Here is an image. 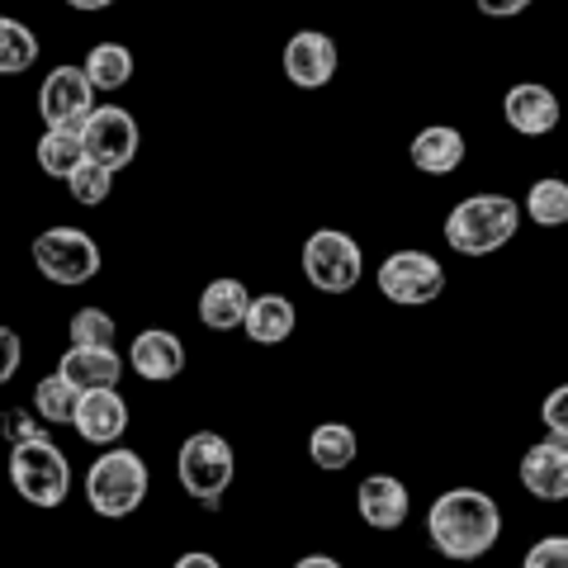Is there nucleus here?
I'll return each mask as SVG.
<instances>
[{
	"instance_id": "obj_1",
	"label": "nucleus",
	"mask_w": 568,
	"mask_h": 568,
	"mask_svg": "<svg viewBox=\"0 0 568 568\" xmlns=\"http://www.w3.org/2000/svg\"><path fill=\"white\" fill-rule=\"evenodd\" d=\"M426 536L450 564H474L503 536V507L484 488H446L426 507Z\"/></svg>"
},
{
	"instance_id": "obj_2",
	"label": "nucleus",
	"mask_w": 568,
	"mask_h": 568,
	"mask_svg": "<svg viewBox=\"0 0 568 568\" xmlns=\"http://www.w3.org/2000/svg\"><path fill=\"white\" fill-rule=\"evenodd\" d=\"M521 204L511 194H497V190H484V194H469L459 200L450 213H446V246L459 256H493L511 246V237L521 233Z\"/></svg>"
},
{
	"instance_id": "obj_3",
	"label": "nucleus",
	"mask_w": 568,
	"mask_h": 568,
	"mask_svg": "<svg viewBox=\"0 0 568 568\" xmlns=\"http://www.w3.org/2000/svg\"><path fill=\"white\" fill-rule=\"evenodd\" d=\"M148 488H152V474H148V459L129 446H110L95 455V465L85 469V503H91L95 517L104 521H123L148 503Z\"/></svg>"
},
{
	"instance_id": "obj_4",
	"label": "nucleus",
	"mask_w": 568,
	"mask_h": 568,
	"mask_svg": "<svg viewBox=\"0 0 568 568\" xmlns=\"http://www.w3.org/2000/svg\"><path fill=\"white\" fill-rule=\"evenodd\" d=\"M10 488L29 507H62L71 497V459L48 436H24L10 446Z\"/></svg>"
},
{
	"instance_id": "obj_5",
	"label": "nucleus",
	"mask_w": 568,
	"mask_h": 568,
	"mask_svg": "<svg viewBox=\"0 0 568 568\" xmlns=\"http://www.w3.org/2000/svg\"><path fill=\"white\" fill-rule=\"evenodd\" d=\"M233 474H237V455L227 446V436H219V432H194L181 440V450H175V478H181V488L204 507L223 503V493L233 488Z\"/></svg>"
},
{
	"instance_id": "obj_6",
	"label": "nucleus",
	"mask_w": 568,
	"mask_h": 568,
	"mask_svg": "<svg viewBox=\"0 0 568 568\" xmlns=\"http://www.w3.org/2000/svg\"><path fill=\"white\" fill-rule=\"evenodd\" d=\"M298 265H304V280L313 284L317 294L342 298V294H351L355 284H361L365 252H361V242H355L351 233H342V227H317V233H308L304 252H298Z\"/></svg>"
},
{
	"instance_id": "obj_7",
	"label": "nucleus",
	"mask_w": 568,
	"mask_h": 568,
	"mask_svg": "<svg viewBox=\"0 0 568 568\" xmlns=\"http://www.w3.org/2000/svg\"><path fill=\"white\" fill-rule=\"evenodd\" d=\"M33 265L48 284H62V290H77V284H91L100 275V246L85 227H71V223H58V227H43L33 237Z\"/></svg>"
},
{
	"instance_id": "obj_8",
	"label": "nucleus",
	"mask_w": 568,
	"mask_h": 568,
	"mask_svg": "<svg viewBox=\"0 0 568 568\" xmlns=\"http://www.w3.org/2000/svg\"><path fill=\"white\" fill-rule=\"evenodd\" d=\"M375 284H379V294L388 298V304L426 308V304H436V298H440V290H446V265H440L432 252L403 246V252L379 261Z\"/></svg>"
},
{
	"instance_id": "obj_9",
	"label": "nucleus",
	"mask_w": 568,
	"mask_h": 568,
	"mask_svg": "<svg viewBox=\"0 0 568 568\" xmlns=\"http://www.w3.org/2000/svg\"><path fill=\"white\" fill-rule=\"evenodd\" d=\"M81 142H85V156H91V162L123 171L142 148V129L123 104H95V110L81 119Z\"/></svg>"
},
{
	"instance_id": "obj_10",
	"label": "nucleus",
	"mask_w": 568,
	"mask_h": 568,
	"mask_svg": "<svg viewBox=\"0 0 568 568\" xmlns=\"http://www.w3.org/2000/svg\"><path fill=\"white\" fill-rule=\"evenodd\" d=\"M95 110V85L81 67H52L39 85V114L48 129H81V119Z\"/></svg>"
},
{
	"instance_id": "obj_11",
	"label": "nucleus",
	"mask_w": 568,
	"mask_h": 568,
	"mask_svg": "<svg viewBox=\"0 0 568 568\" xmlns=\"http://www.w3.org/2000/svg\"><path fill=\"white\" fill-rule=\"evenodd\" d=\"M342 67V52H336V39L323 29H298L290 43H284V77L298 91H323V85L336 77Z\"/></svg>"
},
{
	"instance_id": "obj_12",
	"label": "nucleus",
	"mask_w": 568,
	"mask_h": 568,
	"mask_svg": "<svg viewBox=\"0 0 568 568\" xmlns=\"http://www.w3.org/2000/svg\"><path fill=\"white\" fill-rule=\"evenodd\" d=\"M71 426H77V436L85 440V446L110 450L123 440V432H129V398H123L119 388H91V394L77 398V417H71Z\"/></svg>"
},
{
	"instance_id": "obj_13",
	"label": "nucleus",
	"mask_w": 568,
	"mask_h": 568,
	"mask_svg": "<svg viewBox=\"0 0 568 568\" xmlns=\"http://www.w3.org/2000/svg\"><path fill=\"white\" fill-rule=\"evenodd\" d=\"M503 119H507L511 133H521V138H545V133L559 129L564 104H559V95L549 91V85H540V81H517V85H507V95H503Z\"/></svg>"
},
{
	"instance_id": "obj_14",
	"label": "nucleus",
	"mask_w": 568,
	"mask_h": 568,
	"mask_svg": "<svg viewBox=\"0 0 568 568\" xmlns=\"http://www.w3.org/2000/svg\"><path fill=\"white\" fill-rule=\"evenodd\" d=\"M123 361H129V369L138 379L171 384V379L185 375V342L175 332H166V327H148V332L133 336V346H129Z\"/></svg>"
},
{
	"instance_id": "obj_15",
	"label": "nucleus",
	"mask_w": 568,
	"mask_h": 568,
	"mask_svg": "<svg viewBox=\"0 0 568 568\" xmlns=\"http://www.w3.org/2000/svg\"><path fill=\"white\" fill-rule=\"evenodd\" d=\"M355 511L369 530H398L413 511V497H407L403 478L394 474H365L361 488H355Z\"/></svg>"
},
{
	"instance_id": "obj_16",
	"label": "nucleus",
	"mask_w": 568,
	"mask_h": 568,
	"mask_svg": "<svg viewBox=\"0 0 568 568\" xmlns=\"http://www.w3.org/2000/svg\"><path fill=\"white\" fill-rule=\"evenodd\" d=\"M521 488L540 503H568V446L564 440H536L521 455Z\"/></svg>"
},
{
	"instance_id": "obj_17",
	"label": "nucleus",
	"mask_w": 568,
	"mask_h": 568,
	"mask_svg": "<svg viewBox=\"0 0 568 568\" xmlns=\"http://www.w3.org/2000/svg\"><path fill=\"white\" fill-rule=\"evenodd\" d=\"M129 361L114 346H67V355L58 361V375L77 388V394H91V388H119Z\"/></svg>"
},
{
	"instance_id": "obj_18",
	"label": "nucleus",
	"mask_w": 568,
	"mask_h": 568,
	"mask_svg": "<svg viewBox=\"0 0 568 568\" xmlns=\"http://www.w3.org/2000/svg\"><path fill=\"white\" fill-rule=\"evenodd\" d=\"M407 156H413V166L422 175H455L459 166H465V133L455 129V123H426V129L413 138V148H407Z\"/></svg>"
},
{
	"instance_id": "obj_19",
	"label": "nucleus",
	"mask_w": 568,
	"mask_h": 568,
	"mask_svg": "<svg viewBox=\"0 0 568 568\" xmlns=\"http://www.w3.org/2000/svg\"><path fill=\"white\" fill-rule=\"evenodd\" d=\"M246 308H252V294H246V284L223 275V280H209L204 294H200V323L209 332H242L246 323Z\"/></svg>"
},
{
	"instance_id": "obj_20",
	"label": "nucleus",
	"mask_w": 568,
	"mask_h": 568,
	"mask_svg": "<svg viewBox=\"0 0 568 568\" xmlns=\"http://www.w3.org/2000/svg\"><path fill=\"white\" fill-rule=\"evenodd\" d=\"M298 327V308L290 304L284 294H256L252 298V308H246V342H256V346H280V342H290Z\"/></svg>"
},
{
	"instance_id": "obj_21",
	"label": "nucleus",
	"mask_w": 568,
	"mask_h": 568,
	"mask_svg": "<svg viewBox=\"0 0 568 568\" xmlns=\"http://www.w3.org/2000/svg\"><path fill=\"white\" fill-rule=\"evenodd\" d=\"M355 455H361V436L351 432L346 422H317L308 432V459L323 474H342L355 465Z\"/></svg>"
},
{
	"instance_id": "obj_22",
	"label": "nucleus",
	"mask_w": 568,
	"mask_h": 568,
	"mask_svg": "<svg viewBox=\"0 0 568 568\" xmlns=\"http://www.w3.org/2000/svg\"><path fill=\"white\" fill-rule=\"evenodd\" d=\"M81 71H85V81H91L100 95H114V91H123V85L133 81V52L123 43H114V39H104V43H95L91 52H85Z\"/></svg>"
},
{
	"instance_id": "obj_23",
	"label": "nucleus",
	"mask_w": 568,
	"mask_h": 568,
	"mask_svg": "<svg viewBox=\"0 0 568 568\" xmlns=\"http://www.w3.org/2000/svg\"><path fill=\"white\" fill-rule=\"evenodd\" d=\"M33 162H39L43 175L67 185V175L85 162V142H81V129H48L33 148Z\"/></svg>"
},
{
	"instance_id": "obj_24",
	"label": "nucleus",
	"mask_w": 568,
	"mask_h": 568,
	"mask_svg": "<svg viewBox=\"0 0 568 568\" xmlns=\"http://www.w3.org/2000/svg\"><path fill=\"white\" fill-rule=\"evenodd\" d=\"M33 62H39V33L24 20L0 14V77H24Z\"/></svg>"
},
{
	"instance_id": "obj_25",
	"label": "nucleus",
	"mask_w": 568,
	"mask_h": 568,
	"mask_svg": "<svg viewBox=\"0 0 568 568\" xmlns=\"http://www.w3.org/2000/svg\"><path fill=\"white\" fill-rule=\"evenodd\" d=\"M521 213L536 227H564L568 223V181H559V175H545V181H536L526 190Z\"/></svg>"
},
{
	"instance_id": "obj_26",
	"label": "nucleus",
	"mask_w": 568,
	"mask_h": 568,
	"mask_svg": "<svg viewBox=\"0 0 568 568\" xmlns=\"http://www.w3.org/2000/svg\"><path fill=\"white\" fill-rule=\"evenodd\" d=\"M77 388H71L62 375H43L39 384H33V413H39L43 422L52 426H71V417H77Z\"/></svg>"
},
{
	"instance_id": "obj_27",
	"label": "nucleus",
	"mask_w": 568,
	"mask_h": 568,
	"mask_svg": "<svg viewBox=\"0 0 568 568\" xmlns=\"http://www.w3.org/2000/svg\"><path fill=\"white\" fill-rule=\"evenodd\" d=\"M67 194H71V200H77L81 209H100V204L114 194V171L85 156V162L67 175Z\"/></svg>"
},
{
	"instance_id": "obj_28",
	"label": "nucleus",
	"mask_w": 568,
	"mask_h": 568,
	"mask_svg": "<svg viewBox=\"0 0 568 568\" xmlns=\"http://www.w3.org/2000/svg\"><path fill=\"white\" fill-rule=\"evenodd\" d=\"M114 317L104 313V308H77L71 313V323H67V336H71V346H114Z\"/></svg>"
},
{
	"instance_id": "obj_29",
	"label": "nucleus",
	"mask_w": 568,
	"mask_h": 568,
	"mask_svg": "<svg viewBox=\"0 0 568 568\" xmlns=\"http://www.w3.org/2000/svg\"><path fill=\"white\" fill-rule=\"evenodd\" d=\"M540 422L549 426V436L568 446V384H555V388L545 394V403H540Z\"/></svg>"
},
{
	"instance_id": "obj_30",
	"label": "nucleus",
	"mask_w": 568,
	"mask_h": 568,
	"mask_svg": "<svg viewBox=\"0 0 568 568\" xmlns=\"http://www.w3.org/2000/svg\"><path fill=\"white\" fill-rule=\"evenodd\" d=\"M521 568H568V536H545L526 549Z\"/></svg>"
},
{
	"instance_id": "obj_31",
	"label": "nucleus",
	"mask_w": 568,
	"mask_h": 568,
	"mask_svg": "<svg viewBox=\"0 0 568 568\" xmlns=\"http://www.w3.org/2000/svg\"><path fill=\"white\" fill-rule=\"evenodd\" d=\"M24 365V342L14 327H0V388H6Z\"/></svg>"
},
{
	"instance_id": "obj_32",
	"label": "nucleus",
	"mask_w": 568,
	"mask_h": 568,
	"mask_svg": "<svg viewBox=\"0 0 568 568\" xmlns=\"http://www.w3.org/2000/svg\"><path fill=\"white\" fill-rule=\"evenodd\" d=\"M474 6L484 10L488 20H511V14H521V10L530 6V0H474Z\"/></svg>"
},
{
	"instance_id": "obj_33",
	"label": "nucleus",
	"mask_w": 568,
	"mask_h": 568,
	"mask_svg": "<svg viewBox=\"0 0 568 568\" xmlns=\"http://www.w3.org/2000/svg\"><path fill=\"white\" fill-rule=\"evenodd\" d=\"M171 568H223V564H219V559H213V555H209V549H185V555H181V559H175Z\"/></svg>"
},
{
	"instance_id": "obj_34",
	"label": "nucleus",
	"mask_w": 568,
	"mask_h": 568,
	"mask_svg": "<svg viewBox=\"0 0 568 568\" xmlns=\"http://www.w3.org/2000/svg\"><path fill=\"white\" fill-rule=\"evenodd\" d=\"M294 568H342V564H336L332 555H304V559H298Z\"/></svg>"
},
{
	"instance_id": "obj_35",
	"label": "nucleus",
	"mask_w": 568,
	"mask_h": 568,
	"mask_svg": "<svg viewBox=\"0 0 568 568\" xmlns=\"http://www.w3.org/2000/svg\"><path fill=\"white\" fill-rule=\"evenodd\" d=\"M67 6H71V10H85V14H95V10H110L114 0H67Z\"/></svg>"
}]
</instances>
